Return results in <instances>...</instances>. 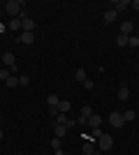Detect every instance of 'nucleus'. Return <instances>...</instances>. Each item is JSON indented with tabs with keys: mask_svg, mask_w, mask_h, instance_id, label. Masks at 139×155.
Returning <instances> with one entry per match:
<instances>
[{
	"mask_svg": "<svg viewBox=\"0 0 139 155\" xmlns=\"http://www.w3.org/2000/svg\"><path fill=\"white\" fill-rule=\"evenodd\" d=\"M23 5H26L23 0H9V2L5 5V9H7V14H9L12 19H16V16L21 14V9H23Z\"/></svg>",
	"mask_w": 139,
	"mask_h": 155,
	"instance_id": "f257e3e1",
	"label": "nucleus"
},
{
	"mask_svg": "<svg viewBox=\"0 0 139 155\" xmlns=\"http://www.w3.org/2000/svg\"><path fill=\"white\" fill-rule=\"evenodd\" d=\"M107 120H109V125H111V127H123V125H125V118H123V114H121V111H111V114L107 116Z\"/></svg>",
	"mask_w": 139,
	"mask_h": 155,
	"instance_id": "f03ea898",
	"label": "nucleus"
},
{
	"mask_svg": "<svg viewBox=\"0 0 139 155\" xmlns=\"http://www.w3.org/2000/svg\"><path fill=\"white\" fill-rule=\"evenodd\" d=\"M114 148V139L109 134H102L98 139V150H111Z\"/></svg>",
	"mask_w": 139,
	"mask_h": 155,
	"instance_id": "7ed1b4c3",
	"label": "nucleus"
},
{
	"mask_svg": "<svg viewBox=\"0 0 139 155\" xmlns=\"http://www.w3.org/2000/svg\"><path fill=\"white\" fill-rule=\"evenodd\" d=\"M121 35H125V37L134 35V23L132 21H123V23H121Z\"/></svg>",
	"mask_w": 139,
	"mask_h": 155,
	"instance_id": "20e7f679",
	"label": "nucleus"
},
{
	"mask_svg": "<svg viewBox=\"0 0 139 155\" xmlns=\"http://www.w3.org/2000/svg\"><path fill=\"white\" fill-rule=\"evenodd\" d=\"M2 63H5V67H12V70H16V58H14V53H2Z\"/></svg>",
	"mask_w": 139,
	"mask_h": 155,
	"instance_id": "39448f33",
	"label": "nucleus"
},
{
	"mask_svg": "<svg viewBox=\"0 0 139 155\" xmlns=\"http://www.w3.org/2000/svg\"><path fill=\"white\" fill-rule=\"evenodd\" d=\"M21 30H23V32H33L35 30V21L33 19H23V21H21Z\"/></svg>",
	"mask_w": 139,
	"mask_h": 155,
	"instance_id": "423d86ee",
	"label": "nucleus"
},
{
	"mask_svg": "<svg viewBox=\"0 0 139 155\" xmlns=\"http://www.w3.org/2000/svg\"><path fill=\"white\" fill-rule=\"evenodd\" d=\"M116 19H118V12H116V9H107L104 12V23H114Z\"/></svg>",
	"mask_w": 139,
	"mask_h": 155,
	"instance_id": "0eeeda50",
	"label": "nucleus"
},
{
	"mask_svg": "<svg viewBox=\"0 0 139 155\" xmlns=\"http://www.w3.org/2000/svg\"><path fill=\"white\" fill-rule=\"evenodd\" d=\"M127 7H130L127 0H114V9H116V12H125Z\"/></svg>",
	"mask_w": 139,
	"mask_h": 155,
	"instance_id": "6e6552de",
	"label": "nucleus"
},
{
	"mask_svg": "<svg viewBox=\"0 0 139 155\" xmlns=\"http://www.w3.org/2000/svg\"><path fill=\"white\" fill-rule=\"evenodd\" d=\"M84 155H100V150L88 141V143H84Z\"/></svg>",
	"mask_w": 139,
	"mask_h": 155,
	"instance_id": "1a4fd4ad",
	"label": "nucleus"
},
{
	"mask_svg": "<svg viewBox=\"0 0 139 155\" xmlns=\"http://www.w3.org/2000/svg\"><path fill=\"white\" fill-rule=\"evenodd\" d=\"M88 125H91V127H100V125H102V116H98V114H93V116L88 118Z\"/></svg>",
	"mask_w": 139,
	"mask_h": 155,
	"instance_id": "9d476101",
	"label": "nucleus"
},
{
	"mask_svg": "<svg viewBox=\"0 0 139 155\" xmlns=\"http://www.w3.org/2000/svg\"><path fill=\"white\" fill-rule=\"evenodd\" d=\"M123 118H125V123H132V120H137V111H134V109H127L125 114H123Z\"/></svg>",
	"mask_w": 139,
	"mask_h": 155,
	"instance_id": "9b49d317",
	"label": "nucleus"
},
{
	"mask_svg": "<svg viewBox=\"0 0 139 155\" xmlns=\"http://www.w3.org/2000/svg\"><path fill=\"white\" fill-rule=\"evenodd\" d=\"M21 42H23V44H33L35 35H33V32H21Z\"/></svg>",
	"mask_w": 139,
	"mask_h": 155,
	"instance_id": "f8f14e48",
	"label": "nucleus"
},
{
	"mask_svg": "<svg viewBox=\"0 0 139 155\" xmlns=\"http://www.w3.org/2000/svg\"><path fill=\"white\" fill-rule=\"evenodd\" d=\"M74 79H77V81H81V84H86V81H88V74H86L84 70H77V72H74Z\"/></svg>",
	"mask_w": 139,
	"mask_h": 155,
	"instance_id": "ddd939ff",
	"label": "nucleus"
},
{
	"mask_svg": "<svg viewBox=\"0 0 139 155\" xmlns=\"http://www.w3.org/2000/svg\"><path fill=\"white\" fill-rule=\"evenodd\" d=\"M70 107H72V104L67 102V100H60V102H58V111H60V114H67V111H70Z\"/></svg>",
	"mask_w": 139,
	"mask_h": 155,
	"instance_id": "4468645a",
	"label": "nucleus"
},
{
	"mask_svg": "<svg viewBox=\"0 0 139 155\" xmlns=\"http://www.w3.org/2000/svg\"><path fill=\"white\" fill-rule=\"evenodd\" d=\"M5 84H7V88H16V86H19V77H14V74H12Z\"/></svg>",
	"mask_w": 139,
	"mask_h": 155,
	"instance_id": "2eb2a0df",
	"label": "nucleus"
},
{
	"mask_svg": "<svg viewBox=\"0 0 139 155\" xmlns=\"http://www.w3.org/2000/svg\"><path fill=\"white\" fill-rule=\"evenodd\" d=\"M7 26H9V30H21V19H12Z\"/></svg>",
	"mask_w": 139,
	"mask_h": 155,
	"instance_id": "dca6fc26",
	"label": "nucleus"
},
{
	"mask_svg": "<svg viewBox=\"0 0 139 155\" xmlns=\"http://www.w3.org/2000/svg\"><path fill=\"white\" fill-rule=\"evenodd\" d=\"M53 123H56V125H65L67 123V116H65V114H58V116L53 118Z\"/></svg>",
	"mask_w": 139,
	"mask_h": 155,
	"instance_id": "f3484780",
	"label": "nucleus"
},
{
	"mask_svg": "<svg viewBox=\"0 0 139 155\" xmlns=\"http://www.w3.org/2000/svg\"><path fill=\"white\" fill-rule=\"evenodd\" d=\"M65 132H67V127H65V125H56V132H53V134H56V137L60 139V137H65Z\"/></svg>",
	"mask_w": 139,
	"mask_h": 155,
	"instance_id": "a211bd4d",
	"label": "nucleus"
},
{
	"mask_svg": "<svg viewBox=\"0 0 139 155\" xmlns=\"http://www.w3.org/2000/svg\"><path fill=\"white\" fill-rule=\"evenodd\" d=\"M127 97H130V91H127V86H123L118 91V100H127Z\"/></svg>",
	"mask_w": 139,
	"mask_h": 155,
	"instance_id": "6ab92c4d",
	"label": "nucleus"
},
{
	"mask_svg": "<svg viewBox=\"0 0 139 155\" xmlns=\"http://www.w3.org/2000/svg\"><path fill=\"white\" fill-rule=\"evenodd\" d=\"M127 46H139V37L137 35H130V37H127Z\"/></svg>",
	"mask_w": 139,
	"mask_h": 155,
	"instance_id": "aec40b11",
	"label": "nucleus"
},
{
	"mask_svg": "<svg viewBox=\"0 0 139 155\" xmlns=\"http://www.w3.org/2000/svg\"><path fill=\"white\" fill-rule=\"evenodd\" d=\"M58 102H60L58 95H49V107H58Z\"/></svg>",
	"mask_w": 139,
	"mask_h": 155,
	"instance_id": "412c9836",
	"label": "nucleus"
},
{
	"mask_svg": "<svg viewBox=\"0 0 139 155\" xmlns=\"http://www.w3.org/2000/svg\"><path fill=\"white\" fill-rule=\"evenodd\" d=\"M116 44L118 46H127V37L125 35H118V37H116Z\"/></svg>",
	"mask_w": 139,
	"mask_h": 155,
	"instance_id": "4be33fe9",
	"label": "nucleus"
},
{
	"mask_svg": "<svg viewBox=\"0 0 139 155\" xmlns=\"http://www.w3.org/2000/svg\"><path fill=\"white\" fill-rule=\"evenodd\" d=\"M9 77H12V74H9V70H7V67H2V70H0V79H2V81H7Z\"/></svg>",
	"mask_w": 139,
	"mask_h": 155,
	"instance_id": "5701e85b",
	"label": "nucleus"
},
{
	"mask_svg": "<svg viewBox=\"0 0 139 155\" xmlns=\"http://www.w3.org/2000/svg\"><path fill=\"white\" fill-rule=\"evenodd\" d=\"M51 148L53 150H60V139H58V137H53V139H51Z\"/></svg>",
	"mask_w": 139,
	"mask_h": 155,
	"instance_id": "b1692460",
	"label": "nucleus"
},
{
	"mask_svg": "<svg viewBox=\"0 0 139 155\" xmlns=\"http://www.w3.org/2000/svg\"><path fill=\"white\" fill-rule=\"evenodd\" d=\"M28 84H30V77H26V74L19 77V86H28Z\"/></svg>",
	"mask_w": 139,
	"mask_h": 155,
	"instance_id": "393cba45",
	"label": "nucleus"
},
{
	"mask_svg": "<svg viewBox=\"0 0 139 155\" xmlns=\"http://www.w3.org/2000/svg\"><path fill=\"white\" fill-rule=\"evenodd\" d=\"M102 134H104V132H102L100 127H93V139H100Z\"/></svg>",
	"mask_w": 139,
	"mask_h": 155,
	"instance_id": "a878e982",
	"label": "nucleus"
},
{
	"mask_svg": "<svg viewBox=\"0 0 139 155\" xmlns=\"http://www.w3.org/2000/svg\"><path fill=\"white\" fill-rule=\"evenodd\" d=\"M74 125H77V120H72V118H67V123H65V127L70 130V127H74Z\"/></svg>",
	"mask_w": 139,
	"mask_h": 155,
	"instance_id": "bb28decb",
	"label": "nucleus"
},
{
	"mask_svg": "<svg viewBox=\"0 0 139 155\" xmlns=\"http://www.w3.org/2000/svg\"><path fill=\"white\" fill-rule=\"evenodd\" d=\"M130 9H134V12H139V0H134V2H130Z\"/></svg>",
	"mask_w": 139,
	"mask_h": 155,
	"instance_id": "cd10ccee",
	"label": "nucleus"
},
{
	"mask_svg": "<svg viewBox=\"0 0 139 155\" xmlns=\"http://www.w3.org/2000/svg\"><path fill=\"white\" fill-rule=\"evenodd\" d=\"M2 137H5V132H2V130H0V139H2Z\"/></svg>",
	"mask_w": 139,
	"mask_h": 155,
	"instance_id": "c85d7f7f",
	"label": "nucleus"
},
{
	"mask_svg": "<svg viewBox=\"0 0 139 155\" xmlns=\"http://www.w3.org/2000/svg\"><path fill=\"white\" fill-rule=\"evenodd\" d=\"M0 120H2V118H0Z\"/></svg>",
	"mask_w": 139,
	"mask_h": 155,
	"instance_id": "c756f323",
	"label": "nucleus"
}]
</instances>
